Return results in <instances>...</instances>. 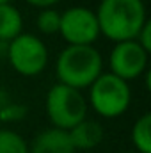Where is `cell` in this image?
Instances as JSON below:
<instances>
[{
    "mask_svg": "<svg viewBox=\"0 0 151 153\" xmlns=\"http://www.w3.org/2000/svg\"><path fill=\"white\" fill-rule=\"evenodd\" d=\"M100 36L112 43L132 41L148 22L144 0H100L96 11Z\"/></svg>",
    "mask_w": 151,
    "mask_h": 153,
    "instance_id": "obj_1",
    "label": "cell"
},
{
    "mask_svg": "<svg viewBox=\"0 0 151 153\" xmlns=\"http://www.w3.org/2000/svg\"><path fill=\"white\" fill-rule=\"evenodd\" d=\"M103 73V55L94 46H66L55 59L57 82L76 91L89 89Z\"/></svg>",
    "mask_w": 151,
    "mask_h": 153,
    "instance_id": "obj_2",
    "label": "cell"
},
{
    "mask_svg": "<svg viewBox=\"0 0 151 153\" xmlns=\"http://www.w3.org/2000/svg\"><path fill=\"white\" fill-rule=\"evenodd\" d=\"M87 107L105 119H115L126 114L132 105V87L128 82L103 71L87 89Z\"/></svg>",
    "mask_w": 151,
    "mask_h": 153,
    "instance_id": "obj_3",
    "label": "cell"
},
{
    "mask_svg": "<svg viewBox=\"0 0 151 153\" xmlns=\"http://www.w3.org/2000/svg\"><path fill=\"white\" fill-rule=\"evenodd\" d=\"M44 112L53 128L70 132L80 121L87 117L89 107L85 94L73 87L53 84L44 96Z\"/></svg>",
    "mask_w": 151,
    "mask_h": 153,
    "instance_id": "obj_4",
    "label": "cell"
},
{
    "mask_svg": "<svg viewBox=\"0 0 151 153\" xmlns=\"http://www.w3.org/2000/svg\"><path fill=\"white\" fill-rule=\"evenodd\" d=\"M5 59L18 75L32 78L46 70L50 62V52L46 43L39 36L21 32L18 38L7 43Z\"/></svg>",
    "mask_w": 151,
    "mask_h": 153,
    "instance_id": "obj_5",
    "label": "cell"
},
{
    "mask_svg": "<svg viewBox=\"0 0 151 153\" xmlns=\"http://www.w3.org/2000/svg\"><path fill=\"white\" fill-rule=\"evenodd\" d=\"M59 36L66 41V46H94L100 39L94 11L85 5H71L62 11Z\"/></svg>",
    "mask_w": 151,
    "mask_h": 153,
    "instance_id": "obj_6",
    "label": "cell"
},
{
    "mask_svg": "<svg viewBox=\"0 0 151 153\" xmlns=\"http://www.w3.org/2000/svg\"><path fill=\"white\" fill-rule=\"evenodd\" d=\"M148 70L150 53L135 39L114 43L109 53V73L130 84L132 80L144 76Z\"/></svg>",
    "mask_w": 151,
    "mask_h": 153,
    "instance_id": "obj_7",
    "label": "cell"
},
{
    "mask_svg": "<svg viewBox=\"0 0 151 153\" xmlns=\"http://www.w3.org/2000/svg\"><path fill=\"white\" fill-rule=\"evenodd\" d=\"M29 153H76L70 134L59 128H44L29 143Z\"/></svg>",
    "mask_w": 151,
    "mask_h": 153,
    "instance_id": "obj_8",
    "label": "cell"
},
{
    "mask_svg": "<svg viewBox=\"0 0 151 153\" xmlns=\"http://www.w3.org/2000/svg\"><path fill=\"white\" fill-rule=\"evenodd\" d=\"M68 134H70L71 144L76 153H89L91 150H94L96 146L101 144L105 130L100 121L85 117L76 126H73Z\"/></svg>",
    "mask_w": 151,
    "mask_h": 153,
    "instance_id": "obj_9",
    "label": "cell"
},
{
    "mask_svg": "<svg viewBox=\"0 0 151 153\" xmlns=\"http://www.w3.org/2000/svg\"><path fill=\"white\" fill-rule=\"evenodd\" d=\"M23 32V16L13 4L0 5V41L11 43Z\"/></svg>",
    "mask_w": 151,
    "mask_h": 153,
    "instance_id": "obj_10",
    "label": "cell"
},
{
    "mask_svg": "<svg viewBox=\"0 0 151 153\" xmlns=\"http://www.w3.org/2000/svg\"><path fill=\"white\" fill-rule=\"evenodd\" d=\"M130 141L137 153H151V112L135 119L130 130Z\"/></svg>",
    "mask_w": 151,
    "mask_h": 153,
    "instance_id": "obj_11",
    "label": "cell"
},
{
    "mask_svg": "<svg viewBox=\"0 0 151 153\" xmlns=\"http://www.w3.org/2000/svg\"><path fill=\"white\" fill-rule=\"evenodd\" d=\"M0 153H29V143L21 134L0 128Z\"/></svg>",
    "mask_w": 151,
    "mask_h": 153,
    "instance_id": "obj_12",
    "label": "cell"
},
{
    "mask_svg": "<svg viewBox=\"0 0 151 153\" xmlns=\"http://www.w3.org/2000/svg\"><path fill=\"white\" fill-rule=\"evenodd\" d=\"M59 25H61V13L55 7L39 9V13L36 14V27L43 36L59 34Z\"/></svg>",
    "mask_w": 151,
    "mask_h": 153,
    "instance_id": "obj_13",
    "label": "cell"
},
{
    "mask_svg": "<svg viewBox=\"0 0 151 153\" xmlns=\"http://www.w3.org/2000/svg\"><path fill=\"white\" fill-rule=\"evenodd\" d=\"M27 112H29L27 105L11 100V102L0 111V121H2V123H18V121H21V119L27 116Z\"/></svg>",
    "mask_w": 151,
    "mask_h": 153,
    "instance_id": "obj_14",
    "label": "cell"
},
{
    "mask_svg": "<svg viewBox=\"0 0 151 153\" xmlns=\"http://www.w3.org/2000/svg\"><path fill=\"white\" fill-rule=\"evenodd\" d=\"M135 41L150 53L151 52V23H150V20L144 23V27L139 30V34H137V38H135Z\"/></svg>",
    "mask_w": 151,
    "mask_h": 153,
    "instance_id": "obj_15",
    "label": "cell"
},
{
    "mask_svg": "<svg viewBox=\"0 0 151 153\" xmlns=\"http://www.w3.org/2000/svg\"><path fill=\"white\" fill-rule=\"evenodd\" d=\"M23 2L32 5V7H36V9H50V7L57 5L61 0H23Z\"/></svg>",
    "mask_w": 151,
    "mask_h": 153,
    "instance_id": "obj_16",
    "label": "cell"
},
{
    "mask_svg": "<svg viewBox=\"0 0 151 153\" xmlns=\"http://www.w3.org/2000/svg\"><path fill=\"white\" fill-rule=\"evenodd\" d=\"M11 100H13V98H11V94L7 93V89L0 85V111H2V109H4L9 102H11Z\"/></svg>",
    "mask_w": 151,
    "mask_h": 153,
    "instance_id": "obj_17",
    "label": "cell"
},
{
    "mask_svg": "<svg viewBox=\"0 0 151 153\" xmlns=\"http://www.w3.org/2000/svg\"><path fill=\"white\" fill-rule=\"evenodd\" d=\"M5 53H7V43L0 41V59H2V57H5Z\"/></svg>",
    "mask_w": 151,
    "mask_h": 153,
    "instance_id": "obj_18",
    "label": "cell"
},
{
    "mask_svg": "<svg viewBox=\"0 0 151 153\" xmlns=\"http://www.w3.org/2000/svg\"><path fill=\"white\" fill-rule=\"evenodd\" d=\"M4 4H11V0H0V5H4Z\"/></svg>",
    "mask_w": 151,
    "mask_h": 153,
    "instance_id": "obj_19",
    "label": "cell"
},
{
    "mask_svg": "<svg viewBox=\"0 0 151 153\" xmlns=\"http://www.w3.org/2000/svg\"><path fill=\"white\" fill-rule=\"evenodd\" d=\"M128 153H137V152H128Z\"/></svg>",
    "mask_w": 151,
    "mask_h": 153,
    "instance_id": "obj_20",
    "label": "cell"
},
{
    "mask_svg": "<svg viewBox=\"0 0 151 153\" xmlns=\"http://www.w3.org/2000/svg\"><path fill=\"white\" fill-rule=\"evenodd\" d=\"M144 2H146V0H144Z\"/></svg>",
    "mask_w": 151,
    "mask_h": 153,
    "instance_id": "obj_21",
    "label": "cell"
}]
</instances>
